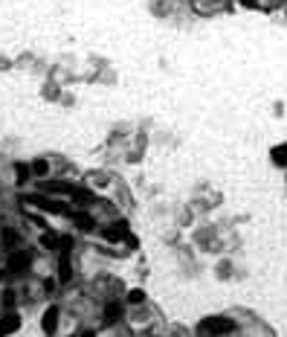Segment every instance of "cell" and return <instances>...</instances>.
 <instances>
[{
  "label": "cell",
  "mask_w": 287,
  "mask_h": 337,
  "mask_svg": "<svg viewBox=\"0 0 287 337\" xmlns=\"http://www.w3.org/2000/svg\"><path fill=\"white\" fill-rule=\"evenodd\" d=\"M70 198H73L76 204H90V201H93V195H90V192H87V189H79V186H73Z\"/></svg>",
  "instance_id": "7"
},
{
  "label": "cell",
  "mask_w": 287,
  "mask_h": 337,
  "mask_svg": "<svg viewBox=\"0 0 287 337\" xmlns=\"http://www.w3.org/2000/svg\"><path fill=\"white\" fill-rule=\"evenodd\" d=\"M58 317H61V311H58V305H49L44 314V331L46 334H55V328H58Z\"/></svg>",
  "instance_id": "4"
},
{
  "label": "cell",
  "mask_w": 287,
  "mask_h": 337,
  "mask_svg": "<svg viewBox=\"0 0 287 337\" xmlns=\"http://www.w3.org/2000/svg\"><path fill=\"white\" fill-rule=\"evenodd\" d=\"M102 317H104V323H107V325L119 323V317H122V302H107V305H104V311H102Z\"/></svg>",
  "instance_id": "5"
},
{
  "label": "cell",
  "mask_w": 287,
  "mask_h": 337,
  "mask_svg": "<svg viewBox=\"0 0 287 337\" xmlns=\"http://www.w3.org/2000/svg\"><path fill=\"white\" fill-rule=\"evenodd\" d=\"M3 242H6V244H18V232L6 230V232H3Z\"/></svg>",
  "instance_id": "12"
},
{
  "label": "cell",
  "mask_w": 287,
  "mask_h": 337,
  "mask_svg": "<svg viewBox=\"0 0 287 337\" xmlns=\"http://www.w3.org/2000/svg\"><path fill=\"white\" fill-rule=\"evenodd\" d=\"M128 302H131V305H142V302H145V294H142L139 288L128 291Z\"/></svg>",
  "instance_id": "10"
},
{
  "label": "cell",
  "mask_w": 287,
  "mask_h": 337,
  "mask_svg": "<svg viewBox=\"0 0 287 337\" xmlns=\"http://www.w3.org/2000/svg\"><path fill=\"white\" fill-rule=\"evenodd\" d=\"M18 325H21V317L15 311H6L0 317V337H6L9 331H18Z\"/></svg>",
  "instance_id": "3"
},
{
  "label": "cell",
  "mask_w": 287,
  "mask_h": 337,
  "mask_svg": "<svg viewBox=\"0 0 287 337\" xmlns=\"http://www.w3.org/2000/svg\"><path fill=\"white\" fill-rule=\"evenodd\" d=\"M81 337H96V334H93V331H84V334H81Z\"/></svg>",
  "instance_id": "14"
},
{
  "label": "cell",
  "mask_w": 287,
  "mask_h": 337,
  "mask_svg": "<svg viewBox=\"0 0 287 337\" xmlns=\"http://www.w3.org/2000/svg\"><path fill=\"white\" fill-rule=\"evenodd\" d=\"M58 279H61V282H70V279H73V267H70V256H61V259H58Z\"/></svg>",
  "instance_id": "6"
},
{
  "label": "cell",
  "mask_w": 287,
  "mask_h": 337,
  "mask_svg": "<svg viewBox=\"0 0 287 337\" xmlns=\"http://www.w3.org/2000/svg\"><path fill=\"white\" fill-rule=\"evenodd\" d=\"M76 224H79V230L81 232H90L96 224H93V218L87 215V212H81V215H76Z\"/></svg>",
  "instance_id": "8"
},
{
  "label": "cell",
  "mask_w": 287,
  "mask_h": 337,
  "mask_svg": "<svg viewBox=\"0 0 287 337\" xmlns=\"http://www.w3.org/2000/svg\"><path fill=\"white\" fill-rule=\"evenodd\" d=\"M200 331L203 334H229V331H235V323L226 317H212L206 323H200Z\"/></svg>",
  "instance_id": "1"
},
{
  "label": "cell",
  "mask_w": 287,
  "mask_h": 337,
  "mask_svg": "<svg viewBox=\"0 0 287 337\" xmlns=\"http://www.w3.org/2000/svg\"><path fill=\"white\" fill-rule=\"evenodd\" d=\"M244 6H255V0H241Z\"/></svg>",
  "instance_id": "13"
},
{
  "label": "cell",
  "mask_w": 287,
  "mask_h": 337,
  "mask_svg": "<svg viewBox=\"0 0 287 337\" xmlns=\"http://www.w3.org/2000/svg\"><path fill=\"white\" fill-rule=\"evenodd\" d=\"M32 265V253H26V250H15L9 256V270L12 273H23V270H29Z\"/></svg>",
  "instance_id": "2"
},
{
  "label": "cell",
  "mask_w": 287,
  "mask_h": 337,
  "mask_svg": "<svg viewBox=\"0 0 287 337\" xmlns=\"http://www.w3.org/2000/svg\"><path fill=\"white\" fill-rule=\"evenodd\" d=\"M273 157H276V163H284V157H287V146H278V149L273 151Z\"/></svg>",
  "instance_id": "11"
},
{
  "label": "cell",
  "mask_w": 287,
  "mask_h": 337,
  "mask_svg": "<svg viewBox=\"0 0 287 337\" xmlns=\"http://www.w3.org/2000/svg\"><path fill=\"white\" fill-rule=\"evenodd\" d=\"M29 169H32L35 177H46V174H49V163H46V160H35Z\"/></svg>",
  "instance_id": "9"
}]
</instances>
